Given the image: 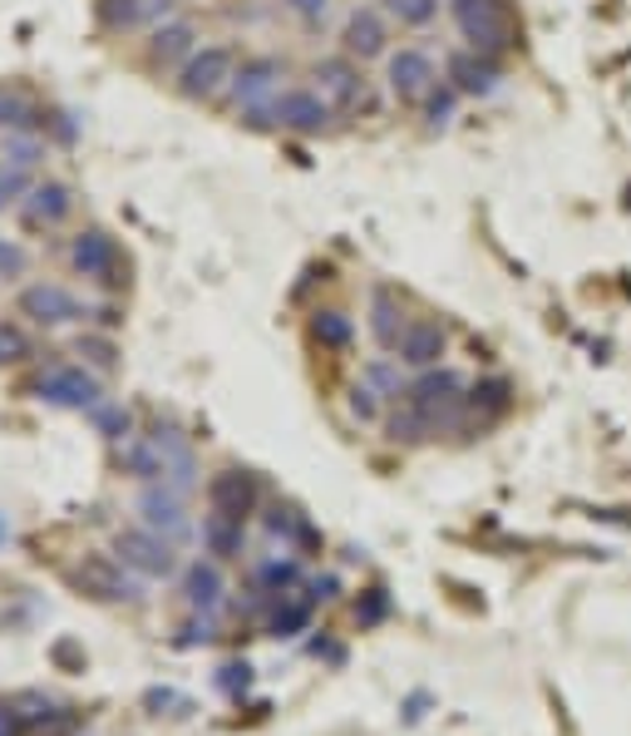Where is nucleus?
I'll list each match as a JSON object with an SVG mask.
<instances>
[{
    "label": "nucleus",
    "instance_id": "4",
    "mask_svg": "<svg viewBox=\"0 0 631 736\" xmlns=\"http://www.w3.org/2000/svg\"><path fill=\"white\" fill-rule=\"evenodd\" d=\"M114 554L124 558L128 568H138V574L148 578H168L173 574V544H168L163 534H153V529H124V534L114 539Z\"/></svg>",
    "mask_w": 631,
    "mask_h": 736
},
{
    "label": "nucleus",
    "instance_id": "16",
    "mask_svg": "<svg viewBox=\"0 0 631 736\" xmlns=\"http://www.w3.org/2000/svg\"><path fill=\"white\" fill-rule=\"evenodd\" d=\"M183 593H187V608H193V613H213V608L222 603V574L197 558V564L183 574Z\"/></svg>",
    "mask_w": 631,
    "mask_h": 736
},
{
    "label": "nucleus",
    "instance_id": "27",
    "mask_svg": "<svg viewBox=\"0 0 631 736\" xmlns=\"http://www.w3.org/2000/svg\"><path fill=\"white\" fill-rule=\"evenodd\" d=\"M30 124H35V110H30L20 94L0 90V129H5V134H25Z\"/></svg>",
    "mask_w": 631,
    "mask_h": 736
},
{
    "label": "nucleus",
    "instance_id": "44",
    "mask_svg": "<svg viewBox=\"0 0 631 736\" xmlns=\"http://www.w3.org/2000/svg\"><path fill=\"white\" fill-rule=\"evenodd\" d=\"M0 539H5V524H0Z\"/></svg>",
    "mask_w": 631,
    "mask_h": 736
},
{
    "label": "nucleus",
    "instance_id": "25",
    "mask_svg": "<svg viewBox=\"0 0 631 736\" xmlns=\"http://www.w3.org/2000/svg\"><path fill=\"white\" fill-rule=\"evenodd\" d=\"M148 15V0H99V21L108 31H124V25H138Z\"/></svg>",
    "mask_w": 631,
    "mask_h": 736
},
{
    "label": "nucleus",
    "instance_id": "20",
    "mask_svg": "<svg viewBox=\"0 0 631 736\" xmlns=\"http://www.w3.org/2000/svg\"><path fill=\"white\" fill-rule=\"evenodd\" d=\"M316 598H321V593H316V584H311V593H301V598H286V603H276V608H272V623H266V627H272V637H296V633H301V627L311 623V608H316Z\"/></svg>",
    "mask_w": 631,
    "mask_h": 736
},
{
    "label": "nucleus",
    "instance_id": "28",
    "mask_svg": "<svg viewBox=\"0 0 631 736\" xmlns=\"http://www.w3.org/2000/svg\"><path fill=\"white\" fill-rule=\"evenodd\" d=\"M385 11L400 25H429L439 15V0H385Z\"/></svg>",
    "mask_w": 631,
    "mask_h": 736
},
{
    "label": "nucleus",
    "instance_id": "10",
    "mask_svg": "<svg viewBox=\"0 0 631 736\" xmlns=\"http://www.w3.org/2000/svg\"><path fill=\"white\" fill-rule=\"evenodd\" d=\"M74 588H84L89 598H104V603H128V598H138V584L128 574H118L108 558H84V564L74 568Z\"/></svg>",
    "mask_w": 631,
    "mask_h": 736
},
{
    "label": "nucleus",
    "instance_id": "12",
    "mask_svg": "<svg viewBox=\"0 0 631 736\" xmlns=\"http://www.w3.org/2000/svg\"><path fill=\"white\" fill-rule=\"evenodd\" d=\"M316 80H321L316 90L331 100V110H351V104L360 100V90H365L351 55H331V60H321V65H316Z\"/></svg>",
    "mask_w": 631,
    "mask_h": 736
},
{
    "label": "nucleus",
    "instance_id": "26",
    "mask_svg": "<svg viewBox=\"0 0 631 736\" xmlns=\"http://www.w3.org/2000/svg\"><path fill=\"white\" fill-rule=\"evenodd\" d=\"M479 406H483V426L498 420L503 410H508V381H483V386H473L469 410H479Z\"/></svg>",
    "mask_w": 631,
    "mask_h": 736
},
{
    "label": "nucleus",
    "instance_id": "2",
    "mask_svg": "<svg viewBox=\"0 0 631 736\" xmlns=\"http://www.w3.org/2000/svg\"><path fill=\"white\" fill-rule=\"evenodd\" d=\"M463 381L454 376V371H429V376H420L410 386V396H404V406L414 410V416L424 420V426H449L454 416H459L463 406H469V396H459Z\"/></svg>",
    "mask_w": 631,
    "mask_h": 736
},
{
    "label": "nucleus",
    "instance_id": "40",
    "mask_svg": "<svg viewBox=\"0 0 631 736\" xmlns=\"http://www.w3.org/2000/svg\"><path fill=\"white\" fill-rule=\"evenodd\" d=\"M144 706H153V712H158V706H187V702L177 692H168V687H153V692L144 697Z\"/></svg>",
    "mask_w": 631,
    "mask_h": 736
},
{
    "label": "nucleus",
    "instance_id": "31",
    "mask_svg": "<svg viewBox=\"0 0 631 736\" xmlns=\"http://www.w3.org/2000/svg\"><path fill=\"white\" fill-rule=\"evenodd\" d=\"M89 416H94V426L104 430L108 440H124V435H128V426H134V420H128V410H124V406H104V400H99V406L89 410Z\"/></svg>",
    "mask_w": 631,
    "mask_h": 736
},
{
    "label": "nucleus",
    "instance_id": "1",
    "mask_svg": "<svg viewBox=\"0 0 631 736\" xmlns=\"http://www.w3.org/2000/svg\"><path fill=\"white\" fill-rule=\"evenodd\" d=\"M454 25L459 35L469 41V50L479 55H503L513 45V21H508V5L503 0H449Z\"/></svg>",
    "mask_w": 631,
    "mask_h": 736
},
{
    "label": "nucleus",
    "instance_id": "13",
    "mask_svg": "<svg viewBox=\"0 0 631 736\" xmlns=\"http://www.w3.org/2000/svg\"><path fill=\"white\" fill-rule=\"evenodd\" d=\"M345 55L351 60H375V55H385V21H380V11H351V21H345Z\"/></svg>",
    "mask_w": 631,
    "mask_h": 736
},
{
    "label": "nucleus",
    "instance_id": "33",
    "mask_svg": "<svg viewBox=\"0 0 631 736\" xmlns=\"http://www.w3.org/2000/svg\"><path fill=\"white\" fill-rule=\"evenodd\" d=\"M25 268H30L25 248H20V242H10V238H0V278H20Z\"/></svg>",
    "mask_w": 631,
    "mask_h": 736
},
{
    "label": "nucleus",
    "instance_id": "43",
    "mask_svg": "<svg viewBox=\"0 0 631 736\" xmlns=\"http://www.w3.org/2000/svg\"><path fill=\"white\" fill-rule=\"evenodd\" d=\"M55 134L65 144H74V124H69V114H55Z\"/></svg>",
    "mask_w": 631,
    "mask_h": 736
},
{
    "label": "nucleus",
    "instance_id": "24",
    "mask_svg": "<svg viewBox=\"0 0 631 736\" xmlns=\"http://www.w3.org/2000/svg\"><path fill=\"white\" fill-rule=\"evenodd\" d=\"M272 80H276V65L272 60H252V65H242V75H237V94L252 104V100H262V94L272 90Z\"/></svg>",
    "mask_w": 631,
    "mask_h": 736
},
{
    "label": "nucleus",
    "instance_id": "11",
    "mask_svg": "<svg viewBox=\"0 0 631 736\" xmlns=\"http://www.w3.org/2000/svg\"><path fill=\"white\" fill-rule=\"evenodd\" d=\"M207 505H213V514L246 519L256 505V479L246 475V469H222V475H213V485H207Z\"/></svg>",
    "mask_w": 631,
    "mask_h": 736
},
{
    "label": "nucleus",
    "instance_id": "19",
    "mask_svg": "<svg viewBox=\"0 0 631 736\" xmlns=\"http://www.w3.org/2000/svg\"><path fill=\"white\" fill-rule=\"evenodd\" d=\"M148 55H153V65H177L183 55H193V25L183 21L158 25L153 41H148Z\"/></svg>",
    "mask_w": 631,
    "mask_h": 736
},
{
    "label": "nucleus",
    "instance_id": "35",
    "mask_svg": "<svg viewBox=\"0 0 631 736\" xmlns=\"http://www.w3.org/2000/svg\"><path fill=\"white\" fill-rule=\"evenodd\" d=\"M20 193H25V173H20V169H0V208H5V203H15Z\"/></svg>",
    "mask_w": 631,
    "mask_h": 736
},
{
    "label": "nucleus",
    "instance_id": "38",
    "mask_svg": "<svg viewBox=\"0 0 631 736\" xmlns=\"http://www.w3.org/2000/svg\"><path fill=\"white\" fill-rule=\"evenodd\" d=\"M197 643H213V618H203V623H187V627H183V647H197Z\"/></svg>",
    "mask_w": 631,
    "mask_h": 736
},
{
    "label": "nucleus",
    "instance_id": "8",
    "mask_svg": "<svg viewBox=\"0 0 631 736\" xmlns=\"http://www.w3.org/2000/svg\"><path fill=\"white\" fill-rule=\"evenodd\" d=\"M69 262H74L84 278H99L104 287H118V248H114V238L108 233H99V228H89V233H79L74 238V248H69Z\"/></svg>",
    "mask_w": 631,
    "mask_h": 736
},
{
    "label": "nucleus",
    "instance_id": "5",
    "mask_svg": "<svg viewBox=\"0 0 631 736\" xmlns=\"http://www.w3.org/2000/svg\"><path fill=\"white\" fill-rule=\"evenodd\" d=\"M232 65H237V55L227 50V45H207V50H197L193 60L183 65V84H177V90H183L187 100H213L227 80H237Z\"/></svg>",
    "mask_w": 631,
    "mask_h": 736
},
{
    "label": "nucleus",
    "instance_id": "39",
    "mask_svg": "<svg viewBox=\"0 0 631 736\" xmlns=\"http://www.w3.org/2000/svg\"><path fill=\"white\" fill-rule=\"evenodd\" d=\"M79 351H89V361H99V366H114V347L108 341H79Z\"/></svg>",
    "mask_w": 631,
    "mask_h": 736
},
{
    "label": "nucleus",
    "instance_id": "30",
    "mask_svg": "<svg viewBox=\"0 0 631 736\" xmlns=\"http://www.w3.org/2000/svg\"><path fill=\"white\" fill-rule=\"evenodd\" d=\"M296 578H301V568H296L291 558H272V564H262V568H256V584H262V588H272V593L291 588Z\"/></svg>",
    "mask_w": 631,
    "mask_h": 736
},
{
    "label": "nucleus",
    "instance_id": "23",
    "mask_svg": "<svg viewBox=\"0 0 631 736\" xmlns=\"http://www.w3.org/2000/svg\"><path fill=\"white\" fill-rule=\"evenodd\" d=\"M39 139L35 134H5V144H0V159H5V169H20V173H30L39 163Z\"/></svg>",
    "mask_w": 631,
    "mask_h": 736
},
{
    "label": "nucleus",
    "instance_id": "41",
    "mask_svg": "<svg viewBox=\"0 0 631 736\" xmlns=\"http://www.w3.org/2000/svg\"><path fill=\"white\" fill-rule=\"evenodd\" d=\"M0 736H20V712H15V706H0Z\"/></svg>",
    "mask_w": 631,
    "mask_h": 736
},
{
    "label": "nucleus",
    "instance_id": "18",
    "mask_svg": "<svg viewBox=\"0 0 631 736\" xmlns=\"http://www.w3.org/2000/svg\"><path fill=\"white\" fill-rule=\"evenodd\" d=\"M69 213V189L65 183H35L25 199V223L39 228V223H59Z\"/></svg>",
    "mask_w": 631,
    "mask_h": 736
},
{
    "label": "nucleus",
    "instance_id": "42",
    "mask_svg": "<svg viewBox=\"0 0 631 736\" xmlns=\"http://www.w3.org/2000/svg\"><path fill=\"white\" fill-rule=\"evenodd\" d=\"M380 618H385V593H375L370 603L360 608V623H380Z\"/></svg>",
    "mask_w": 631,
    "mask_h": 736
},
{
    "label": "nucleus",
    "instance_id": "22",
    "mask_svg": "<svg viewBox=\"0 0 631 736\" xmlns=\"http://www.w3.org/2000/svg\"><path fill=\"white\" fill-rule=\"evenodd\" d=\"M370 331L380 337V347H400L404 337V321H400V307H394L390 292H375V307H370Z\"/></svg>",
    "mask_w": 631,
    "mask_h": 736
},
{
    "label": "nucleus",
    "instance_id": "36",
    "mask_svg": "<svg viewBox=\"0 0 631 736\" xmlns=\"http://www.w3.org/2000/svg\"><path fill=\"white\" fill-rule=\"evenodd\" d=\"M351 410H355L360 420H375V390H370V386H355V390H351Z\"/></svg>",
    "mask_w": 631,
    "mask_h": 736
},
{
    "label": "nucleus",
    "instance_id": "32",
    "mask_svg": "<svg viewBox=\"0 0 631 736\" xmlns=\"http://www.w3.org/2000/svg\"><path fill=\"white\" fill-rule=\"evenodd\" d=\"M30 356V337L10 321H0V366H15V361Z\"/></svg>",
    "mask_w": 631,
    "mask_h": 736
},
{
    "label": "nucleus",
    "instance_id": "7",
    "mask_svg": "<svg viewBox=\"0 0 631 736\" xmlns=\"http://www.w3.org/2000/svg\"><path fill=\"white\" fill-rule=\"evenodd\" d=\"M272 114L282 129H296V134H316L331 124V100L321 90H286L272 100Z\"/></svg>",
    "mask_w": 631,
    "mask_h": 736
},
{
    "label": "nucleus",
    "instance_id": "37",
    "mask_svg": "<svg viewBox=\"0 0 631 736\" xmlns=\"http://www.w3.org/2000/svg\"><path fill=\"white\" fill-rule=\"evenodd\" d=\"M325 5H331V0H286V11H296L301 21H321Z\"/></svg>",
    "mask_w": 631,
    "mask_h": 736
},
{
    "label": "nucleus",
    "instance_id": "6",
    "mask_svg": "<svg viewBox=\"0 0 631 736\" xmlns=\"http://www.w3.org/2000/svg\"><path fill=\"white\" fill-rule=\"evenodd\" d=\"M439 84V70H434V60L424 50H414V45H404L400 55H390V94L400 104H420L429 100V90Z\"/></svg>",
    "mask_w": 631,
    "mask_h": 736
},
{
    "label": "nucleus",
    "instance_id": "3",
    "mask_svg": "<svg viewBox=\"0 0 631 736\" xmlns=\"http://www.w3.org/2000/svg\"><path fill=\"white\" fill-rule=\"evenodd\" d=\"M35 396L49 400V406H65V410H94L99 381L89 376L84 366H49L45 376L35 381Z\"/></svg>",
    "mask_w": 631,
    "mask_h": 736
},
{
    "label": "nucleus",
    "instance_id": "17",
    "mask_svg": "<svg viewBox=\"0 0 631 736\" xmlns=\"http://www.w3.org/2000/svg\"><path fill=\"white\" fill-rule=\"evenodd\" d=\"M449 80L459 84L463 94H489L498 75H493V60H489V55L463 50V55H454V60H449Z\"/></svg>",
    "mask_w": 631,
    "mask_h": 736
},
{
    "label": "nucleus",
    "instance_id": "15",
    "mask_svg": "<svg viewBox=\"0 0 631 736\" xmlns=\"http://www.w3.org/2000/svg\"><path fill=\"white\" fill-rule=\"evenodd\" d=\"M439 356H444V331H439V321H414V327H404V337H400V361H410V366H434Z\"/></svg>",
    "mask_w": 631,
    "mask_h": 736
},
{
    "label": "nucleus",
    "instance_id": "29",
    "mask_svg": "<svg viewBox=\"0 0 631 736\" xmlns=\"http://www.w3.org/2000/svg\"><path fill=\"white\" fill-rule=\"evenodd\" d=\"M311 337L321 341V347H345V341H351V321H345L341 312H316Z\"/></svg>",
    "mask_w": 631,
    "mask_h": 736
},
{
    "label": "nucleus",
    "instance_id": "21",
    "mask_svg": "<svg viewBox=\"0 0 631 736\" xmlns=\"http://www.w3.org/2000/svg\"><path fill=\"white\" fill-rule=\"evenodd\" d=\"M203 539H207V548H213L217 558H232V554H242V519L207 514V524H203Z\"/></svg>",
    "mask_w": 631,
    "mask_h": 736
},
{
    "label": "nucleus",
    "instance_id": "34",
    "mask_svg": "<svg viewBox=\"0 0 631 736\" xmlns=\"http://www.w3.org/2000/svg\"><path fill=\"white\" fill-rule=\"evenodd\" d=\"M246 682H252V667H246V663H227V667H222V677H217V687H222L227 697H242V692H246Z\"/></svg>",
    "mask_w": 631,
    "mask_h": 736
},
{
    "label": "nucleus",
    "instance_id": "14",
    "mask_svg": "<svg viewBox=\"0 0 631 736\" xmlns=\"http://www.w3.org/2000/svg\"><path fill=\"white\" fill-rule=\"evenodd\" d=\"M138 514L153 534H183V505H177V489H163V485H148L138 495Z\"/></svg>",
    "mask_w": 631,
    "mask_h": 736
},
{
    "label": "nucleus",
    "instance_id": "9",
    "mask_svg": "<svg viewBox=\"0 0 631 736\" xmlns=\"http://www.w3.org/2000/svg\"><path fill=\"white\" fill-rule=\"evenodd\" d=\"M20 312H25L30 321H39V327H65V321L84 317L79 302L69 297L65 287H55V282H35V287L20 292Z\"/></svg>",
    "mask_w": 631,
    "mask_h": 736
}]
</instances>
